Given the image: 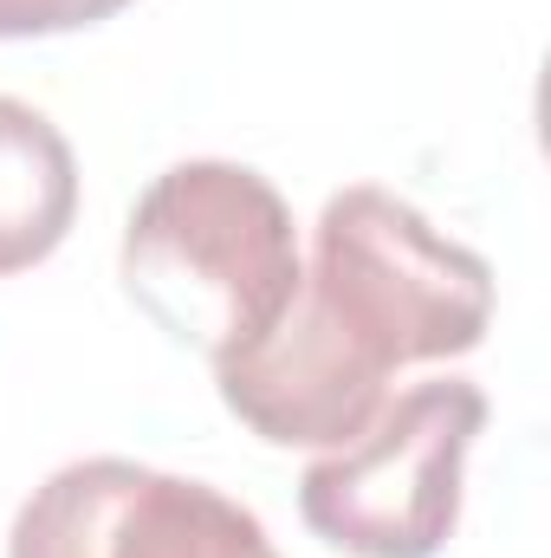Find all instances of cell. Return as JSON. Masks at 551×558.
I'll return each mask as SVG.
<instances>
[{"mask_svg": "<svg viewBox=\"0 0 551 558\" xmlns=\"http://www.w3.org/2000/svg\"><path fill=\"white\" fill-rule=\"evenodd\" d=\"M78 215V162L59 124L20 98H0V274L39 267Z\"/></svg>", "mask_w": 551, "mask_h": 558, "instance_id": "5b68a950", "label": "cell"}, {"mask_svg": "<svg viewBox=\"0 0 551 558\" xmlns=\"http://www.w3.org/2000/svg\"><path fill=\"white\" fill-rule=\"evenodd\" d=\"M493 274L390 189H344L311 228V267L267 338L215 357L221 403L273 448H344L390 397V371L467 357Z\"/></svg>", "mask_w": 551, "mask_h": 558, "instance_id": "6da1fadb", "label": "cell"}, {"mask_svg": "<svg viewBox=\"0 0 551 558\" xmlns=\"http://www.w3.org/2000/svg\"><path fill=\"white\" fill-rule=\"evenodd\" d=\"M487 428L467 377L383 397L370 428L298 474L305 526L351 558H434L461 526V468Z\"/></svg>", "mask_w": 551, "mask_h": 558, "instance_id": "3957f363", "label": "cell"}, {"mask_svg": "<svg viewBox=\"0 0 551 558\" xmlns=\"http://www.w3.org/2000/svg\"><path fill=\"white\" fill-rule=\"evenodd\" d=\"M131 0H0V39H46V33H78L98 26L111 13H124Z\"/></svg>", "mask_w": 551, "mask_h": 558, "instance_id": "8992f818", "label": "cell"}, {"mask_svg": "<svg viewBox=\"0 0 551 558\" xmlns=\"http://www.w3.org/2000/svg\"><path fill=\"white\" fill-rule=\"evenodd\" d=\"M7 558H279L267 526L182 474L143 461H72L13 520Z\"/></svg>", "mask_w": 551, "mask_h": 558, "instance_id": "277c9868", "label": "cell"}, {"mask_svg": "<svg viewBox=\"0 0 551 558\" xmlns=\"http://www.w3.org/2000/svg\"><path fill=\"white\" fill-rule=\"evenodd\" d=\"M298 267L292 208L247 162H175L124 228V292L208 364L273 331Z\"/></svg>", "mask_w": 551, "mask_h": 558, "instance_id": "7a4b0ae2", "label": "cell"}]
</instances>
